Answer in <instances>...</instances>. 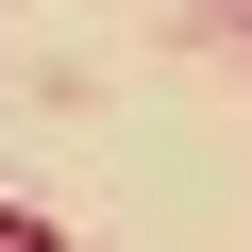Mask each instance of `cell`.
I'll return each instance as SVG.
<instances>
[{
    "mask_svg": "<svg viewBox=\"0 0 252 252\" xmlns=\"http://www.w3.org/2000/svg\"><path fill=\"white\" fill-rule=\"evenodd\" d=\"M0 252H67V235H51V219H17V202H0Z\"/></svg>",
    "mask_w": 252,
    "mask_h": 252,
    "instance_id": "cell-1",
    "label": "cell"
}]
</instances>
